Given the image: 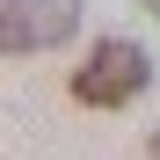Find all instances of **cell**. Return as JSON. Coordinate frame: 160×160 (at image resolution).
Masks as SVG:
<instances>
[{
    "mask_svg": "<svg viewBox=\"0 0 160 160\" xmlns=\"http://www.w3.org/2000/svg\"><path fill=\"white\" fill-rule=\"evenodd\" d=\"M153 88V58L131 37H95L88 66H73V102H88V109H131Z\"/></svg>",
    "mask_w": 160,
    "mask_h": 160,
    "instance_id": "cell-1",
    "label": "cell"
},
{
    "mask_svg": "<svg viewBox=\"0 0 160 160\" xmlns=\"http://www.w3.org/2000/svg\"><path fill=\"white\" fill-rule=\"evenodd\" d=\"M80 29V0H0V51L8 58H37L58 51Z\"/></svg>",
    "mask_w": 160,
    "mask_h": 160,
    "instance_id": "cell-2",
    "label": "cell"
},
{
    "mask_svg": "<svg viewBox=\"0 0 160 160\" xmlns=\"http://www.w3.org/2000/svg\"><path fill=\"white\" fill-rule=\"evenodd\" d=\"M146 153H153V160H160V131H153V146H146Z\"/></svg>",
    "mask_w": 160,
    "mask_h": 160,
    "instance_id": "cell-3",
    "label": "cell"
},
{
    "mask_svg": "<svg viewBox=\"0 0 160 160\" xmlns=\"http://www.w3.org/2000/svg\"><path fill=\"white\" fill-rule=\"evenodd\" d=\"M146 8H153V15H160V0H146Z\"/></svg>",
    "mask_w": 160,
    "mask_h": 160,
    "instance_id": "cell-4",
    "label": "cell"
}]
</instances>
